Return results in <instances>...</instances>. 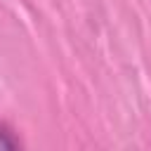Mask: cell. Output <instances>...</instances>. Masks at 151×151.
<instances>
[{
    "label": "cell",
    "mask_w": 151,
    "mask_h": 151,
    "mask_svg": "<svg viewBox=\"0 0 151 151\" xmlns=\"http://www.w3.org/2000/svg\"><path fill=\"white\" fill-rule=\"evenodd\" d=\"M0 151H19V144L7 125H0Z\"/></svg>",
    "instance_id": "6da1fadb"
}]
</instances>
